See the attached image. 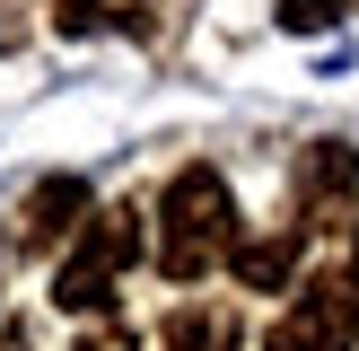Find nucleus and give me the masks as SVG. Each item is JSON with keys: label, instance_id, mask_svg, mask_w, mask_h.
I'll return each mask as SVG.
<instances>
[{"label": "nucleus", "instance_id": "0eeeda50", "mask_svg": "<svg viewBox=\"0 0 359 351\" xmlns=\"http://www.w3.org/2000/svg\"><path fill=\"white\" fill-rule=\"evenodd\" d=\"M62 35H97V27H149V0H53Z\"/></svg>", "mask_w": 359, "mask_h": 351}, {"label": "nucleus", "instance_id": "f8f14e48", "mask_svg": "<svg viewBox=\"0 0 359 351\" xmlns=\"http://www.w3.org/2000/svg\"><path fill=\"white\" fill-rule=\"evenodd\" d=\"M0 351H27V333H18V325H9V333H0Z\"/></svg>", "mask_w": 359, "mask_h": 351}, {"label": "nucleus", "instance_id": "f03ea898", "mask_svg": "<svg viewBox=\"0 0 359 351\" xmlns=\"http://www.w3.org/2000/svg\"><path fill=\"white\" fill-rule=\"evenodd\" d=\"M140 255V211H105L97 228H88L79 246H70V263L53 272V307L70 316H97L105 298H114V272Z\"/></svg>", "mask_w": 359, "mask_h": 351}, {"label": "nucleus", "instance_id": "9d476101", "mask_svg": "<svg viewBox=\"0 0 359 351\" xmlns=\"http://www.w3.org/2000/svg\"><path fill=\"white\" fill-rule=\"evenodd\" d=\"M70 351H132V333H114V325H97V333H79Z\"/></svg>", "mask_w": 359, "mask_h": 351}, {"label": "nucleus", "instance_id": "20e7f679", "mask_svg": "<svg viewBox=\"0 0 359 351\" xmlns=\"http://www.w3.org/2000/svg\"><path fill=\"white\" fill-rule=\"evenodd\" d=\"M88 220V176H44V185L18 202V237H27V255H53L62 237H79Z\"/></svg>", "mask_w": 359, "mask_h": 351}, {"label": "nucleus", "instance_id": "6e6552de", "mask_svg": "<svg viewBox=\"0 0 359 351\" xmlns=\"http://www.w3.org/2000/svg\"><path fill=\"white\" fill-rule=\"evenodd\" d=\"M158 351H237V316H228V307H184Z\"/></svg>", "mask_w": 359, "mask_h": 351}, {"label": "nucleus", "instance_id": "423d86ee", "mask_svg": "<svg viewBox=\"0 0 359 351\" xmlns=\"http://www.w3.org/2000/svg\"><path fill=\"white\" fill-rule=\"evenodd\" d=\"M298 246H307V228H263V237H245V246H228V263H237V281L245 290H290V272H298Z\"/></svg>", "mask_w": 359, "mask_h": 351}, {"label": "nucleus", "instance_id": "7ed1b4c3", "mask_svg": "<svg viewBox=\"0 0 359 351\" xmlns=\"http://www.w3.org/2000/svg\"><path fill=\"white\" fill-rule=\"evenodd\" d=\"M359 343V290L351 281H307L263 333V351H351Z\"/></svg>", "mask_w": 359, "mask_h": 351}, {"label": "nucleus", "instance_id": "f257e3e1", "mask_svg": "<svg viewBox=\"0 0 359 351\" xmlns=\"http://www.w3.org/2000/svg\"><path fill=\"white\" fill-rule=\"evenodd\" d=\"M228 246H237L228 176L219 167H175L167 176V202H158V272H167V281H202Z\"/></svg>", "mask_w": 359, "mask_h": 351}, {"label": "nucleus", "instance_id": "9b49d317", "mask_svg": "<svg viewBox=\"0 0 359 351\" xmlns=\"http://www.w3.org/2000/svg\"><path fill=\"white\" fill-rule=\"evenodd\" d=\"M9 44H18V18H0V53H9Z\"/></svg>", "mask_w": 359, "mask_h": 351}, {"label": "nucleus", "instance_id": "ddd939ff", "mask_svg": "<svg viewBox=\"0 0 359 351\" xmlns=\"http://www.w3.org/2000/svg\"><path fill=\"white\" fill-rule=\"evenodd\" d=\"M351 290H359V237H351Z\"/></svg>", "mask_w": 359, "mask_h": 351}, {"label": "nucleus", "instance_id": "39448f33", "mask_svg": "<svg viewBox=\"0 0 359 351\" xmlns=\"http://www.w3.org/2000/svg\"><path fill=\"white\" fill-rule=\"evenodd\" d=\"M351 185H359V158L342 140H316L298 158V228H333V211L351 202Z\"/></svg>", "mask_w": 359, "mask_h": 351}, {"label": "nucleus", "instance_id": "1a4fd4ad", "mask_svg": "<svg viewBox=\"0 0 359 351\" xmlns=\"http://www.w3.org/2000/svg\"><path fill=\"white\" fill-rule=\"evenodd\" d=\"M342 9H351V0H280V27H290V35H316V27H333Z\"/></svg>", "mask_w": 359, "mask_h": 351}]
</instances>
